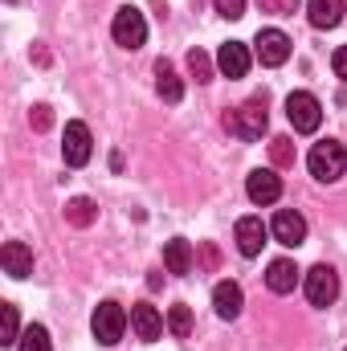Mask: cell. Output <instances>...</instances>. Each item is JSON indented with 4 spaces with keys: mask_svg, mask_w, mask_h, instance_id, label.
<instances>
[{
    "mask_svg": "<svg viewBox=\"0 0 347 351\" xmlns=\"http://www.w3.org/2000/svg\"><path fill=\"white\" fill-rule=\"evenodd\" d=\"M331 70H335L339 82H347V45H339V49L331 53Z\"/></svg>",
    "mask_w": 347,
    "mask_h": 351,
    "instance_id": "obj_28",
    "label": "cell"
},
{
    "mask_svg": "<svg viewBox=\"0 0 347 351\" xmlns=\"http://www.w3.org/2000/svg\"><path fill=\"white\" fill-rule=\"evenodd\" d=\"M213 4H217V12H221V16H229V21L246 16V0H213Z\"/></svg>",
    "mask_w": 347,
    "mask_h": 351,
    "instance_id": "obj_27",
    "label": "cell"
},
{
    "mask_svg": "<svg viewBox=\"0 0 347 351\" xmlns=\"http://www.w3.org/2000/svg\"><path fill=\"white\" fill-rule=\"evenodd\" d=\"M156 90H160L164 102H180L184 98V82L172 70V62H156Z\"/></svg>",
    "mask_w": 347,
    "mask_h": 351,
    "instance_id": "obj_18",
    "label": "cell"
},
{
    "mask_svg": "<svg viewBox=\"0 0 347 351\" xmlns=\"http://www.w3.org/2000/svg\"><path fill=\"white\" fill-rule=\"evenodd\" d=\"M164 265H168V274H188L192 269V245L184 237H172L164 245Z\"/></svg>",
    "mask_w": 347,
    "mask_h": 351,
    "instance_id": "obj_19",
    "label": "cell"
},
{
    "mask_svg": "<svg viewBox=\"0 0 347 351\" xmlns=\"http://www.w3.org/2000/svg\"><path fill=\"white\" fill-rule=\"evenodd\" d=\"M90 152H94V139H90V127L86 123H66V135H62V156L70 168H82L90 164Z\"/></svg>",
    "mask_w": 347,
    "mask_h": 351,
    "instance_id": "obj_7",
    "label": "cell"
},
{
    "mask_svg": "<svg viewBox=\"0 0 347 351\" xmlns=\"http://www.w3.org/2000/svg\"><path fill=\"white\" fill-rule=\"evenodd\" d=\"M261 12H270V16H290L294 8H298V0H258Z\"/></svg>",
    "mask_w": 347,
    "mask_h": 351,
    "instance_id": "obj_26",
    "label": "cell"
},
{
    "mask_svg": "<svg viewBox=\"0 0 347 351\" xmlns=\"http://www.w3.org/2000/svg\"><path fill=\"white\" fill-rule=\"evenodd\" d=\"M265 286H270L274 294H290V290L298 286V265L290 262V258L270 262V269H265Z\"/></svg>",
    "mask_w": 347,
    "mask_h": 351,
    "instance_id": "obj_16",
    "label": "cell"
},
{
    "mask_svg": "<svg viewBox=\"0 0 347 351\" xmlns=\"http://www.w3.org/2000/svg\"><path fill=\"white\" fill-rule=\"evenodd\" d=\"M302 290H307L311 306H331L339 298V274L331 265H311L307 278H302Z\"/></svg>",
    "mask_w": 347,
    "mask_h": 351,
    "instance_id": "obj_6",
    "label": "cell"
},
{
    "mask_svg": "<svg viewBox=\"0 0 347 351\" xmlns=\"http://www.w3.org/2000/svg\"><path fill=\"white\" fill-rule=\"evenodd\" d=\"M270 233H274L278 245L298 250V245L307 241V221H302V213H294V208H278L274 221H270Z\"/></svg>",
    "mask_w": 347,
    "mask_h": 351,
    "instance_id": "obj_8",
    "label": "cell"
},
{
    "mask_svg": "<svg viewBox=\"0 0 347 351\" xmlns=\"http://www.w3.org/2000/svg\"><path fill=\"white\" fill-rule=\"evenodd\" d=\"M241 306H246V294H241L237 282H217V286H213V311H217L221 319H237Z\"/></svg>",
    "mask_w": 347,
    "mask_h": 351,
    "instance_id": "obj_14",
    "label": "cell"
},
{
    "mask_svg": "<svg viewBox=\"0 0 347 351\" xmlns=\"http://www.w3.org/2000/svg\"><path fill=\"white\" fill-rule=\"evenodd\" d=\"M265 237H270V229L261 225V217H241L237 221V250H241V258H258Z\"/></svg>",
    "mask_w": 347,
    "mask_h": 351,
    "instance_id": "obj_12",
    "label": "cell"
},
{
    "mask_svg": "<svg viewBox=\"0 0 347 351\" xmlns=\"http://www.w3.org/2000/svg\"><path fill=\"white\" fill-rule=\"evenodd\" d=\"M21 351H53L49 348V331L41 327V323H33V327H25L21 331V343H16Z\"/></svg>",
    "mask_w": 347,
    "mask_h": 351,
    "instance_id": "obj_23",
    "label": "cell"
},
{
    "mask_svg": "<svg viewBox=\"0 0 347 351\" xmlns=\"http://www.w3.org/2000/svg\"><path fill=\"white\" fill-rule=\"evenodd\" d=\"M94 217H98V208H94V200H90V196H74V200L66 204V221H70V225H78V229L94 225Z\"/></svg>",
    "mask_w": 347,
    "mask_h": 351,
    "instance_id": "obj_20",
    "label": "cell"
},
{
    "mask_svg": "<svg viewBox=\"0 0 347 351\" xmlns=\"http://www.w3.org/2000/svg\"><path fill=\"white\" fill-rule=\"evenodd\" d=\"M265 123H270V114H265V94L246 98L233 114H225V127H229L237 139H246V143H254V139L265 135Z\"/></svg>",
    "mask_w": 347,
    "mask_h": 351,
    "instance_id": "obj_1",
    "label": "cell"
},
{
    "mask_svg": "<svg viewBox=\"0 0 347 351\" xmlns=\"http://www.w3.org/2000/svg\"><path fill=\"white\" fill-rule=\"evenodd\" d=\"M168 331H172L176 339H188L192 335V311L184 302H176L172 311H168Z\"/></svg>",
    "mask_w": 347,
    "mask_h": 351,
    "instance_id": "obj_22",
    "label": "cell"
},
{
    "mask_svg": "<svg viewBox=\"0 0 347 351\" xmlns=\"http://www.w3.org/2000/svg\"><path fill=\"white\" fill-rule=\"evenodd\" d=\"M0 343L4 348L21 343V319H16V306H8V302H4V335H0Z\"/></svg>",
    "mask_w": 347,
    "mask_h": 351,
    "instance_id": "obj_25",
    "label": "cell"
},
{
    "mask_svg": "<svg viewBox=\"0 0 347 351\" xmlns=\"http://www.w3.org/2000/svg\"><path fill=\"white\" fill-rule=\"evenodd\" d=\"M131 331H135L143 343H156V339L164 335V319H160V311H156L152 302H135V306H131Z\"/></svg>",
    "mask_w": 347,
    "mask_h": 351,
    "instance_id": "obj_11",
    "label": "cell"
},
{
    "mask_svg": "<svg viewBox=\"0 0 347 351\" xmlns=\"http://www.w3.org/2000/svg\"><path fill=\"white\" fill-rule=\"evenodd\" d=\"M217 70H221L225 78H246V74H250V49H246L241 41H225L221 53H217Z\"/></svg>",
    "mask_w": 347,
    "mask_h": 351,
    "instance_id": "obj_13",
    "label": "cell"
},
{
    "mask_svg": "<svg viewBox=\"0 0 347 351\" xmlns=\"http://www.w3.org/2000/svg\"><path fill=\"white\" fill-rule=\"evenodd\" d=\"M188 74H192L196 82H213V62H208L204 49H192V53H188Z\"/></svg>",
    "mask_w": 347,
    "mask_h": 351,
    "instance_id": "obj_24",
    "label": "cell"
},
{
    "mask_svg": "<svg viewBox=\"0 0 347 351\" xmlns=\"http://www.w3.org/2000/svg\"><path fill=\"white\" fill-rule=\"evenodd\" d=\"M49 123H53V114H49V106H33V127H37V131H45Z\"/></svg>",
    "mask_w": 347,
    "mask_h": 351,
    "instance_id": "obj_29",
    "label": "cell"
},
{
    "mask_svg": "<svg viewBox=\"0 0 347 351\" xmlns=\"http://www.w3.org/2000/svg\"><path fill=\"white\" fill-rule=\"evenodd\" d=\"M254 53H258L261 66H282L290 58V37L282 29H261L254 37Z\"/></svg>",
    "mask_w": 347,
    "mask_h": 351,
    "instance_id": "obj_9",
    "label": "cell"
},
{
    "mask_svg": "<svg viewBox=\"0 0 347 351\" xmlns=\"http://www.w3.org/2000/svg\"><path fill=\"white\" fill-rule=\"evenodd\" d=\"M307 168L315 180H323V184H335L339 176L347 172V152L344 143H335V139H323V143H315L311 147V156H307Z\"/></svg>",
    "mask_w": 347,
    "mask_h": 351,
    "instance_id": "obj_2",
    "label": "cell"
},
{
    "mask_svg": "<svg viewBox=\"0 0 347 351\" xmlns=\"http://www.w3.org/2000/svg\"><path fill=\"white\" fill-rule=\"evenodd\" d=\"M270 160H274V168H294V139L290 135L270 139Z\"/></svg>",
    "mask_w": 347,
    "mask_h": 351,
    "instance_id": "obj_21",
    "label": "cell"
},
{
    "mask_svg": "<svg viewBox=\"0 0 347 351\" xmlns=\"http://www.w3.org/2000/svg\"><path fill=\"white\" fill-rule=\"evenodd\" d=\"M344 0H307V16L315 29H335L344 21Z\"/></svg>",
    "mask_w": 347,
    "mask_h": 351,
    "instance_id": "obj_17",
    "label": "cell"
},
{
    "mask_svg": "<svg viewBox=\"0 0 347 351\" xmlns=\"http://www.w3.org/2000/svg\"><path fill=\"white\" fill-rule=\"evenodd\" d=\"M127 323H131V319H127V311H123L119 302H98V306H94V319H90V331H94V339H98V343H106V348H110V343H119V339H123Z\"/></svg>",
    "mask_w": 347,
    "mask_h": 351,
    "instance_id": "obj_4",
    "label": "cell"
},
{
    "mask_svg": "<svg viewBox=\"0 0 347 351\" xmlns=\"http://www.w3.org/2000/svg\"><path fill=\"white\" fill-rule=\"evenodd\" d=\"M286 119H290V127L298 135H315L319 123H323V102L315 94H307V90H294L286 98Z\"/></svg>",
    "mask_w": 347,
    "mask_h": 351,
    "instance_id": "obj_3",
    "label": "cell"
},
{
    "mask_svg": "<svg viewBox=\"0 0 347 351\" xmlns=\"http://www.w3.org/2000/svg\"><path fill=\"white\" fill-rule=\"evenodd\" d=\"M0 265H4L8 278H29V274H33V250H29L25 241H8V245L0 250Z\"/></svg>",
    "mask_w": 347,
    "mask_h": 351,
    "instance_id": "obj_15",
    "label": "cell"
},
{
    "mask_svg": "<svg viewBox=\"0 0 347 351\" xmlns=\"http://www.w3.org/2000/svg\"><path fill=\"white\" fill-rule=\"evenodd\" d=\"M246 192H250V200L254 204H278V196H282V176L274 172V168H258V172H250L246 180Z\"/></svg>",
    "mask_w": 347,
    "mask_h": 351,
    "instance_id": "obj_10",
    "label": "cell"
},
{
    "mask_svg": "<svg viewBox=\"0 0 347 351\" xmlns=\"http://www.w3.org/2000/svg\"><path fill=\"white\" fill-rule=\"evenodd\" d=\"M110 37H115V45H123V49H139L143 41H147V21H143V12L139 8H119L115 12V21H110Z\"/></svg>",
    "mask_w": 347,
    "mask_h": 351,
    "instance_id": "obj_5",
    "label": "cell"
}]
</instances>
